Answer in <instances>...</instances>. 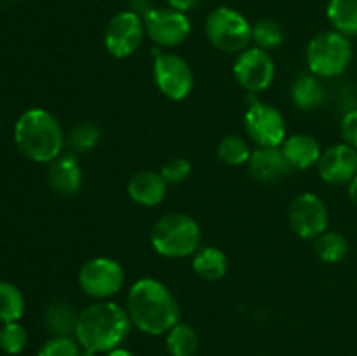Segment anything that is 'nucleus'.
I'll return each instance as SVG.
<instances>
[{
    "instance_id": "obj_26",
    "label": "nucleus",
    "mask_w": 357,
    "mask_h": 356,
    "mask_svg": "<svg viewBox=\"0 0 357 356\" xmlns=\"http://www.w3.org/2000/svg\"><path fill=\"white\" fill-rule=\"evenodd\" d=\"M251 152L253 149H251L250 142L239 135H227L216 149L220 161L227 166H244L250 161Z\"/></svg>"
},
{
    "instance_id": "obj_15",
    "label": "nucleus",
    "mask_w": 357,
    "mask_h": 356,
    "mask_svg": "<svg viewBox=\"0 0 357 356\" xmlns=\"http://www.w3.org/2000/svg\"><path fill=\"white\" fill-rule=\"evenodd\" d=\"M246 166L260 184H275L291 171L281 147H255Z\"/></svg>"
},
{
    "instance_id": "obj_30",
    "label": "nucleus",
    "mask_w": 357,
    "mask_h": 356,
    "mask_svg": "<svg viewBox=\"0 0 357 356\" xmlns=\"http://www.w3.org/2000/svg\"><path fill=\"white\" fill-rule=\"evenodd\" d=\"M37 356H82V348L75 337H51L42 344Z\"/></svg>"
},
{
    "instance_id": "obj_18",
    "label": "nucleus",
    "mask_w": 357,
    "mask_h": 356,
    "mask_svg": "<svg viewBox=\"0 0 357 356\" xmlns=\"http://www.w3.org/2000/svg\"><path fill=\"white\" fill-rule=\"evenodd\" d=\"M281 150L291 170L300 171L317 166L321 154H323L321 143L317 142L316 136L307 135V133H295V135L286 136Z\"/></svg>"
},
{
    "instance_id": "obj_27",
    "label": "nucleus",
    "mask_w": 357,
    "mask_h": 356,
    "mask_svg": "<svg viewBox=\"0 0 357 356\" xmlns=\"http://www.w3.org/2000/svg\"><path fill=\"white\" fill-rule=\"evenodd\" d=\"M101 131L94 122L82 121L77 122L72 129H70L68 136H66V145L77 154L91 152L94 147L100 143Z\"/></svg>"
},
{
    "instance_id": "obj_33",
    "label": "nucleus",
    "mask_w": 357,
    "mask_h": 356,
    "mask_svg": "<svg viewBox=\"0 0 357 356\" xmlns=\"http://www.w3.org/2000/svg\"><path fill=\"white\" fill-rule=\"evenodd\" d=\"M167 6L173 7V9L181 10V13H188V10H194L195 7H199V3L202 0H166Z\"/></svg>"
},
{
    "instance_id": "obj_32",
    "label": "nucleus",
    "mask_w": 357,
    "mask_h": 356,
    "mask_svg": "<svg viewBox=\"0 0 357 356\" xmlns=\"http://www.w3.org/2000/svg\"><path fill=\"white\" fill-rule=\"evenodd\" d=\"M340 135L344 143L357 149V108H352L342 115Z\"/></svg>"
},
{
    "instance_id": "obj_3",
    "label": "nucleus",
    "mask_w": 357,
    "mask_h": 356,
    "mask_svg": "<svg viewBox=\"0 0 357 356\" xmlns=\"http://www.w3.org/2000/svg\"><path fill=\"white\" fill-rule=\"evenodd\" d=\"M14 143L26 159L49 164L65 150L66 135L54 114L45 108H30L14 124Z\"/></svg>"
},
{
    "instance_id": "obj_11",
    "label": "nucleus",
    "mask_w": 357,
    "mask_h": 356,
    "mask_svg": "<svg viewBox=\"0 0 357 356\" xmlns=\"http://www.w3.org/2000/svg\"><path fill=\"white\" fill-rule=\"evenodd\" d=\"M288 222L296 236L314 241L328 230L330 212L319 195L314 192H302L289 202Z\"/></svg>"
},
{
    "instance_id": "obj_12",
    "label": "nucleus",
    "mask_w": 357,
    "mask_h": 356,
    "mask_svg": "<svg viewBox=\"0 0 357 356\" xmlns=\"http://www.w3.org/2000/svg\"><path fill=\"white\" fill-rule=\"evenodd\" d=\"M244 129L257 147H281L288 136L282 114L274 105L265 101L250 105L244 114Z\"/></svg>"
},
{
    "instance_id": "obj_20",
    "label": "nucleus",
    "mask_w": 357,
    "mask_h": 356,
    "mask_svg": "<svg viewBox=\"0 0 357 356\" xmlns=\"http://www.w3.org/2000/svg\"><path fill=\"white\" fill-rule=\"evenodd\" d=\"M192 269L199 278L206 281H218L227 274L229 260L220 248L204 244V246H199V250L192 255Z\"/></svg>"
},
{
    "instance_id": "obj_10",
    "label": "nucleus",
    "mask_w": 357,
    "mask_h": 356,
    "mask_svg": "<svg viewBox=\"0 0 357 356\" xmlns=\"http://www.w3.org/2000/svg\"><path fill=\"white\" fill-rule=\"evenodd\" d=\"M146 37L155 45L164 49L178 47L183 44L192 31V23L187 13L173 7H152L143 16Z\"/></svg>"
},
{
    "instance_id": "obj_7",
    "label": "nucleus",
    "mask_w": 357,
    "mask_h": 356,
    "mask_svg": "<svg viewBox=\"0 0 357 356\" xmlns=\"http://www.w3.org/2000/svg\"><path fill=\"white\" fill-rule=\"evenodd\" d=\"M79 286L94 300H110L117 295L126 283V271L115 258L94 257L80 267Z\"/></svg>"
},
{
    "instance_id": "obj_2",
    "label": "nucleus",
    "mask_w": 357,
    "mask_h": 356,
    "mask_svg": "<svg viewBox=\"0 0 357 356\" xmlns=\"http://www.w3.org/2000/svg\"><path fill=\"white\" fill-rule=\"evenodd\" d=\"M132 325L126 307L112 300H94L79 313L75 339L91 355H107L122 348Z\"/></svg>"
},
{
    "instance_id": "obj_4",
    "label": "nucleus",
    "mask_w": 357,
    "mask_h": 356,
    "mask_svg": "<svg viewBox=\"0 0 357 356\" xmlns=\"http://www.w3.org/2000/svg\"><path fill=\"white\" fill-rule=\"evenodd\" d=\"M202 232L197 220L187 213H167L152 227V248L166 258L192 257L201 246Z\"/></svg>"
},
{
    "instance_id": "obj_21",
    "label": "nucleus",
    "mask_w": 357,
    "mask_h": 356,
    "mask_svg": "<svg viewBox=\"0 0 357 356\" xmlns=\"http://www.w3.org/2000/svg\"><path fill=\"white\" fill-rule=\"evenodd\" d=\"M79 313L65 300H56L45 309L44 323L51 337H75Z\"/></svg>"
},
{
    "instance_id": "obj_5",
    "label": "nucleus",
    "mask_w": 357,
    "mask_h": 356,
    "mask_svg": "<svg viewBox=\"0 0 357 356\" xmlns=\"http://www.w3.org/2000/svg\"><path fill=\"white\" fill-rule=\"evenodd\" d=\"M352 42L338 31H323L309 42L305 61L309 72L319 79H337L352 61Z\"/></svg>"
},
{
    "instance_id": "obj_31",
    "label": "nucleus",
    "mask_w": 357,
    "mask_h": 356,
    "mask_svg": "<svg viewBox=\"0 0 357 356\" xmlns=\"http://www.w3.org/2000/svg\"><path fill=\"white\" fill-rule=\"evenodd\" d=\"M167 185L183 184L192 175V163L185 157H171L162 164L159 171Z\"/></svg>"
},
{
    "instance_id": "obj_8",
    "label": "nucleus",
    "mask_w": 357,
    "mask_h": 356,
    "mask_svg": "<svg viewBox=\"0 0 357 356\" xmlns=\"http://www.w3.org/2000/svg\"><path fill=\"white\" fill-rule=\"evenodd\" d=\"M145 21L135 10H121L108 21L105 28L103 44L110 56L117 59L135 54L145 38Z\"/></svg>"
},
{
    "instance_id": "obj_36",
    "label": "nucleus",
    "mask_w": 357,
    "mask_h": 356,
    "mask_svg": "<svg viewBox=\"0 0 357 356\" xmlns=\"http://www.w3.org/2000/svg\"><path fill=\"white\" fill-rule=\"evenodd\" d=\"M13 2H20V0H13Z\"/></svg>"
},
{
    "instance_id": "obj_16",
    "label": "nucleus",
    "mask_w": 357,
    "mask_h": 356,
    "mask_svg": "<svg viewBox=\"0 0 357 356\" xmlns=\"http://www.w3.org/2000/svg\"><path fill=\"white\" fill-rule=\"evenodd\" d=\"M47 181L52 191L72 198L82 187V168L73 154H61L47 164Z\"/></svg>"
},
{
    "instance_id": "obj_23",
    "label": "nucleus",
    "mask_w": 357,
    "mask_h": 356,
    "mask_svg": "<svg viewBox=\"0 0 357 356\" xmlns=\"http://www.w3.org/2000/svg\"><path fill=\"white\" fill-rule=\"evenodd\" d=\"M166 351L169 356H197L199 335L188 323H176L166 334Z\"/></svg>"
},
{
    "instance_id": "obj_14",
    "label": "nucleus",
    "mask_w": 357,
    "mask_h": 356,
    "mask_svg": "<svg viewBox=\"0 0 357 356\" xmlns=\"http://www.w3.org/2000/svg\"><path fill=\"white\" fill-rule=\"evenodd\" d=\"M321 180L330 185H349L357 175V149L347 143H335L323 150L317 163Z\"/></svg>"
},
{
    "instance_id": "obj_17",
    "label": "nucleus",
    "mask_w": 357,
    "mask_h": 356,
    "mask_svg": "<svg viewBox=\"0 0 357 356\" xmlns=\"http://www.w3.org/2000/svg\"><path fill=\"white\" fill-rule=\"evenodd\" d=\"M128 194L136 205L152 208L167 195V184L159 171H138L128 181Z\"/></svg>"
},
{
    "instance_id": "obj_24",
    "label": "nucleus",
    "mask_w": 357,
    "mask_h": 356,
    "mask_svg": "<svg viewBox=\"0 0 357 356\" xmlns=\"http://www.w3.org/2000/svg\"><path fill=\"white\" fill-rule=\"evenodd\" d=\"M314 251L324 264H338L349 251V243L344 234L337 230H326L314 239Z\"/></svg>"
},
{
    "instance_id": "obj_28",
    "label": "nucleus",
    "mask_w": 357,
    "mask_h": 356,
    "mask_svg": "<svg viewBox=\"0 0 357 356\" xmlns=\"http://www.w3.org/2000/svg\"><path fill=\"white\" fill-rule=\"evenodd\" d=\"M282 42H284V31H282V27L278 21L265 17V20L257 21L253 24L255 47L271 52L278 49Z\"/></svg>"
},
{
    "instance_id": "obj_34",
    "label": "nucleus",
    "mask_w": 357,
    "mask_h": 356,
    "mask_svg": "<svg viewBox=\"0 0 357 356\" xmlns=\"http://www.w3.org/2000/svg\"><path fill=\"white\" fill-rule=\"evenodd\" d=\"M347 194L349 199L357 206V175L351 180V184L347 185Z\"/></svg>"
},
{
    "instance_id": "obj_19",
    "label": "nucleus",
    "mask_w": 357,
    "mask_h": 356,
    "mask_svg": "<svg viewBox=\"0 0 357 356\" xmlns=\"http://www.w3.org/2000/svg\"><path fill=\"white\" fill-rule=\"evenodd\" d=\"M328 91L323 80L314 73H302L291 86V100L300 110H316L326 101Z\"/></svg>"
},
{
    "instance_id": "obj_13",
    "label": "nucleus",
    "mask_w": 357,
    "mask_h": 356,
    "mask_svg": "<svg viewBox=\"0 0 357 356\" xmlns=\"http://www.w3.org/2000/svg\"><path fill=\"white\" fill-rule=\"evenodd\" d=\"M234 77L248 93H261L274 82L275 63L271 52L258 47H248L234 61Z\"/></svg>"
},
{
    "instance_id": "obj_6",
    "label": "nucleus",
    "mask_w": 357,
    "mask_h": 356,
    "mask_svg": "<svg viewBox=\"0 0 357 356\" xmlns=\"http://www.w3.org/2000/svg\"><path fill=\"white\" fill-rule=\"evenodd\" d=\"M206 37L211 45L227 54H239L253 42V24L232 7H216L206 17Z\"/></svg>"
},
{
    "instance_id": "obj_29",
    "label": "nucleus",
    "mask_w": 357,
    "mask_h": 356,
    "mask_svg": "<svg viewBox=\"0 0 357 356\" xmlns=\"http://www.w3.org/2000/svg\"><path fill=\"white\" fill-rule=\"evenodd\" d=\"M28 334L20 321L3 323L0 327V349L7 355H20L26 348Z\"/></svg>"
},
{
    "instance_id": "obj_1",
    "label": "nucleus",
    "mask_w": 357,
    "mask_h": 356,
    "mask_svg": "<svg viewBox=\"0 0 357 356\" xmlns=\"http://www.w3.org/2000/svg\"><path fill=\"white\" fill-rule=\"evenodd\" d=\"M126 311L132 328L153 337L166 335L181 318L176 297L155 278H142L132 283L126 299Z\"/></svg>"
},
{
    "instance_id": "obj_35",
    "label": "nucleus",
    "mask_w": 357,
    "mask_h": 356,
    "mask_svg": "<svg viewBox=\"0 0 357 356\" xmlns=\"http://www.w3.org/2000/svg\"><path fill=\"white\" fill-rule=\"evenodd\" d=\"M105 356H136V355L132 351H129V349H126V348H117V349H114V351L107 353Z\"/></svg>"
},
{
    "instance_id": "obj_22",
    "label": "nucleus",
    "mask_w": 357,
    "mask_h": 356,
    "mask_svg": "<svg viewBox=\"0 0 357 356\" xmlns=\"http://www.w3.org/2000/svg\"><path fill=\"white\" fill-rule=\"evenodd\" d=\"M326 16L335 31L349 38L357 35V0H330Z\"/></svg>"
},
{
    "instance_id": "obj_25",
    "label": "nucleus",
    "mask_w": 357,
    "mask_h": 356,
    "mask_svg": "<svg viewBox=\"0 0 357 356\" xmlns=\"http://www.w3.org/2000/svg\"><path fill=\"white\" fill-rule=\"evenodd\" d=\"M24 297L16 285L0 281V323L20 321L24 314Z\"/></svg>"
},
{
    "instance_id": "obj_9",
    "label": "nucleus",
    "mask_w": 357,
    "mask_h": 356,
    "mask_svg": "<svg viewBox=\"0 0 357 356\" xmlns=\"http://www.w3.org/2000/svg\"><path fill=\"white\" fill-rule=\"evenodd\" d=\"M153 80L160 94L171 101H181L194 89V72L183 56L160 52L153 61Z\"/></svg>"
}]
</instances>
